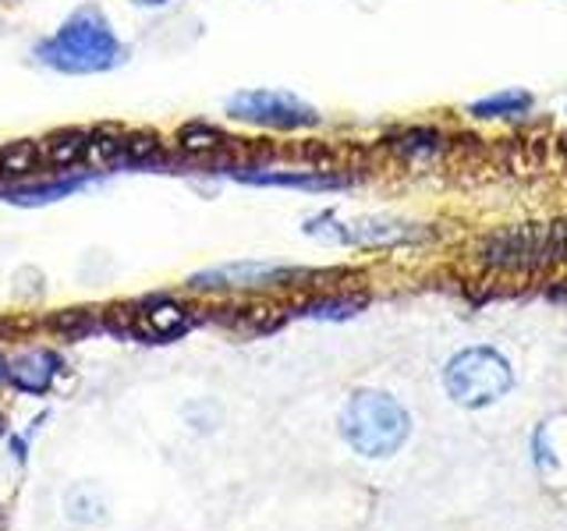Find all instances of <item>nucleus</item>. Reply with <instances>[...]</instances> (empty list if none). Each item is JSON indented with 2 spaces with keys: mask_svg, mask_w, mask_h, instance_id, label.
Listing matches in <instances>:
<instances>
[{
  "mask_svg": "<svg viewBox=\"0 0 567 531\" xmlns=\"http://www.w3.org/2000/svg\"><path fill=\"white\" fill-rule=\"evenodd\" d=\"M422 238L415 223L390 220V217H365L344 223V244H362V248H390V244H408Z\"/></svg>",
  "mask_w": 567,
  "mask_h": 531,
  "instance_id": "6e6552de",
  "label": "nucleus"
},
{
  "mask_svg": "<svg viewBox=\"0 0 567 531\" xmlns=\"http://www.w3.org/2000/svg\"><path fill=\"white\" fill-rule=\"evenodd\" d=\"M532 93L525 88H501V93H493L486 100H475L468 106V114L478 117V121H507V117H525L532 111Z\"/></svg>",
  "mask_w": 567,
  "mask_h": 531,
  "instance_id": "ddd939ff",
  "label": "nucleus"
},
{
  "mask_svg": "<svg viewBox=\"0 0 567 531\" xmlns=\"http://www.w3.org/2000/svg\"><path fill=\"white\" fill-rule=\"evenodd\" d=\"M164 153L156 135H124V164L121 167H146Z\"/></svg>",
  "mask_w": 567,
  "mask_h": 531,
  "instance_id": "a211bd4d",
  "label": "nucleus"
},
{
  "mask_svg": "<svg viewBox=\"0 0 567 531\" xmlns=\"http://www.w3.org/2000/svg\"><path fill=\"white\" fill-rule=\"evenodd\" d=\"M394 149L408 159H415V156H433L440 149V135L433 128H412V132H404L398 142H394Z\"/></svg>",
  "mask_w": 567,
  "mask_h": 531,
  "instance_id": "6ab92c4d",
  "label": "nucleus"
},
{
  "mask_svg": "<svg viewBox=\"0 0 567 531\" xmlns=\"http://www.w3.org/2000/svg\"><path fill=\"white\" fill-rule=\"evenodd\" d=\"M443 386L461 407H489L511 394L514 368L496 347H465L443 368Z\"/></svg>",
  "mask_w": 567,
  "mask_h": 531,
  "instance_id": "7ed1b4c3",
  "label": "nucleus"
},
{
  "mask_svg": "<svg viewBox=\"0 0 567 531\" xmlns=\"http://www.w3.org/2000/svg\"><path fill=\"white\" fill-rule=\"evenodd\" d=\"M365 305V298H323L306 305V315L312 319H348Z\"/></svg>",
  "mask_w": 567,
  "mask_h": 531,
  "instance_id": "aec40b11",
  "label": "nucleus"
},
{
  "mask_svg": "<svg viewBox=\"0 0 567 531\" xmlns=\"http://www.w3.org/2000/svg\"><path fill=\"white\" fill-rule=\"evenodd\" d=\"M138 4H146V8H156V4H167V0H138Z\"/></svg>",
  "mask_w": 567,
  "mask_h": 531,
  "instance_id": "412c9836",
  "label": "nucleus"
},
{
  "mask_svg": "<svg viewBox=\"0 0 567 531\" xmlns=\"http://www.w3.org/2000/svg\"><path fill=\"white\" fill-rule=\"evenodd\" d=\"M224 111L235 121L274 132H301L319 124L316 106L298 100L295 93H284V88H245V93H235L227 100Z\"/></svg>",
  "mask_w": 567,
  "mask_h": 531,
  "instance_id": "39448f33",
  "label": "nucleus"
},
{
  "mask_svg": "<svg viewBox=\"0 0 567 531\" xmlns=\"http://www.w3.org/2000/svg\"><path fill=\"white\" fill-rule=\"evenodd\" d=\"M135 330L150 341H171L188 330V309L171 298H153L135 312Z\"/></svg>",
  "mask_w": 567,
  "mask_h": 531,
  "instance_id": "1a4fd4ad",
  "label": "nucleus"
},
{
  "mask_svg": "<svg viewBox=\"0 0 567 531\" xmlns=\"http://www.w3.org/2000/svg\"><path fill=\"white\" fill-rule=\"evenodd\" d=\"M58 368H61V362H58V354H53V351H29V354H22V358L11 365L8 376L14 379L18 389L43 394V389L53 379H58Z\"/></svg>",
  "mask_w": 567,
  "mask_h": 531,
  "instance_id": "9b49d317",
  "label": "nucleus"
},
{
  "mask_svg": "<svg viewBox=\"0 0 567 531\" xmlns=\"http://www.w3.org/2000/svg\"><path fill=\"white\" fill-rule=\"evenodd\" d=\"M43 167V153H40V142L32 138H14L0 146V181H25L35 170Z\"/></svg>",
  "mask_w": 567,
  "mask_h": 531,
  "instance_id": "f8f14e48",
  "label": "nucleus"
},
{
  "mask_svg": "<svg viewBox=\"0 0 567 531\" xmlns=\"http://www.w3.org/2000/svg\"><path fill=\"white\" fill-rule=\"evenodd\" d=\"M245 185L259 188H295V191H341L351 181L330 170H241L235 174Z\"/></svg>",
  "mask_w": 567,
  "mask_h": 531,
  "instance_id": "0eeeda50",
  "label": "nucleus"
},
{
  "mask_svg": "<svg viewBox=\"0 0 567 531\" xmlns=\"http://www.w3.org/2000/svg\"><path fill=\"white\" fill-rule=\"evenodd\" d=\"M32 58L61 71V75H103L128 61V46L117 40V32L96 8H82L64 25L35 43Z\"/></svg>",
  "mask_w": 567,
  "mask_h": 531,
  "instance_id": "f257e3e1",
  "label": "nucleus"
},
{
  "mask_svg": "<svg viewBox=\"0 0 567 531\" xmlns=\"http://www.w3.org/2000/svg\"><path fill=\"white\" fill-rule=\"evenodd\" d=\"M124 164V135L117 132H93L85 146V167H121Z\"/></svg>",
  "mask_w": 567,
  "mask_h": 531,
  "instance_id": "dca6fc26",
  "label": "nucleus"
},
{
  "mask_svg": "<svg viewBox=\"0 0 567 531\" xmlns=\"http://www.w3.org/2000/svg\"><path fill=\"white\" fill-rule=\"evenodd\" d=\"M177 146H182V153L195 156V159H203V156H217L230 146V138L220 132V128H213V124L206 121H192L185 124L182 132H177Z\"/></svg>",
  "mask_w": 567,
  "mask_h": 531,
  "instance_id": "2eb2a0df",
  "label": "nucleus"
},
{
  "mask_svg": "<svg viewBox=\"0 0 567 531\" xmlns=\"http://www.w3.org/2000/svg\"><path fill=\"white\" fill-rule=\"evenodd\" d=\"M85 146H89V132L79 128L53 132L47 142H40L43 167L50 174H71L75 167H85Z\"/></svg>",
  "mask_w": 567,
  "mask_h": 531,
  "instance_id": "9d476101",
  "label": "nucleus"
},
{
  "mask_svg": "<svg viewBox=\"0 0 567 531\" xmlns=\"http://www.w3.org/2000/svg\"><path fill=\"white\" fill-rule=\"evenodd\" d=\"M68 518L71 521H100L103 518V500L93 486H79L68 492Z\"/></svg>",
  "mask_w": 567,
  "mask_h": 531,
  "instance_id": "f3484780",
  "label": "nucleus"
},
{
  "mask_svg": "<svg viewBox=\"0 0 567 531\" xmlns=\"http://www.w3.org/2000/svg\"><path fill=\"white\" fill-rule=\"evenodd\" d=\"M85 181L89 177L68 174V177H53V181H43V185H11L4 195H8V202H18V206H43V202H58L64 195L79 191Z\"/></svg>",
  "mask_w": 567,
  "mask_h": 531,
  "instance_id": "4468645a",
  "label": "nucleus"
},
{
  "mask_svg": "<svg viewBox=\"0 0 567 531\" xmlns=\"http://www.w3.org/2000/svg\"><path fill=\"white\" fill-rule=\"evenodd\" d=\"M8 376V368H4V362H0V379H4Z\"/></svg>",
  "mask_w": 567,
  "mask_h": 531,
  "instance_id": "4be33fe9",
  "label": "nucleus"
},
{
  "mask_svg": "<svg viewBox=\"0 0 567 531\" xmlns=\"http://www.w3.org/2000/svg\"><path fill=\"white\" fill-rule=\"evenodd\" d=\"M341 433L348 447L362 457H390L404 447L412 433V418L383 389H359L341 412Z\"/></svg>",
  "mask_w": 567,
  "mask_h": 531,
  "instance_id": "f03ea898",
  "label": "nucleus"
},
{
  "mask_svg": "<svg viewBox=\"0 0 567 531\" xmlns=\"http://www.w3.org/2000/svg\"><path fill=\"white\" fill-rule=\"evenodd\" d=\"M309 270L295 266H274V262H227L213 266L188 280L192 291H259V288H284V283L306 280Z\"/></svg>",
  "mask_w": 567,
  "mask_h": 531,
  "instance_id": "423d86ee",
  "label": "nucleus"
},
{
  "mask_svg": "<svg viewBox=\"0 0 567 531\" xmlns=\"http://www.w3.org/2000/svg\"><path fill=\"white\" fill-rule=\"evenodd\" d=\"M483 262L493 270H543V266L567 262V223H528L501 230L486 241Z\"/></svg>",
  "mask_w": 567,
  "mask_h": 531,
  "instance_id": "20e7f679",
  "label": "nucleus"
}]
</instances>
